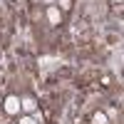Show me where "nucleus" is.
<instances>
[{"instance_id": "1", "label": "nucleus", "mask_w": 124, "mask_h": 124, "mask_svg": "<svg viewBox=\"0 0 124 124\" xmlns=\"http://www.w3.org/2000/svg\"><path fill=\"white\" fill-rule=\"evenodd\" d=\"M3 107H5V112H8L10 117H15V114H20V112H23V109H20V99H17V97H8Z\"/></svg>"}, {"instance_id": "2", "label": "nucleus", "mask_w": 124, "mask_h": 124, "mask_svg": "<svg viewBox=\"0 0 124 124\" xmlns=\"http://www.w3.org/2000/svg\"><path fill=\"white\" fill-rule=\"evenodd\" d=\"M20 109H23V112H27V114H35V112H37V99H32V97L20 99Z\"/></svg>"}, {"instance_id": "3", "label": "nucleus", "mask_w": 124, "mask_h": 124, "mask_svg": "<svg viewBox=\"0 0 124 124\" xmlns=\"http://www.w3.org/2000/svg\"><path fill=\"white\" fill-rule=\"evenodd\" d=\"M47 23H52V25L62 23V13H60L55 5H50V8H47Z\"/></svg>"}, {"instance_id": "4", "label": "nucleus", "mask_w": 124, "mask_h": 124, "mask_svg": "<svg viewBox=\"0 0 124 124\" xmlns=\"http://www.w3.org/2000/svg\"><path fill=\"white\" fill-rule=\"evenodd\" d=\"M92 124H109V119H107L104 112H94L92 114Z\"/></svg>"}, {"instance_id": "5", "label": "nucleus", "mask_w": 124, "mask_h": 124, "mask_svg": "<svg viewBox=\"0 0 124 124\" xmlns=\"http://www.w3.org/2000/svg\"><path fill=\"white\" fill-rule=\"evenodd\" d=\"M17 124H40V122H37L35 117H30V114H27V117H20V122H17Z\"/></svg>"}, {"instance_id": "6", "label": "nucleus", "mask_w": 124, "mask_h": 124, "mask_svg": "<svg viewBox=\"0 0 124 124\" xmlns=\"http://www.w3.org/2000/svg\"><path fill=\"white\" fill-rule=\"evenodd\" d=\"M70 5H72V0H60V8L62 10H70Z\"/></svg>"}, {"instance_id": "7", "label": "nucleus", "mask_w": 124, "mask_h": 124, "mask_svg": "<svg viewBox=\"0 0 124 124\" xmlns=\"http://www.w3.org/2000/svg\"><path fill=\"white\" fill-rule=\"evenodd\" d=\"M45 3H50V5H52V3H55V0H45Z\"/></svg>"}]
</instances>
